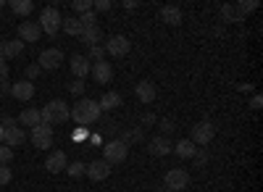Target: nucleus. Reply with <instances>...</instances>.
Listing matches in <instances>:
<instances>
[{"instance_id": "5", "label": "nucleus", "mask_w": 263, "mask_h": 192, "mask_svg": "<svg viewBox=\"0 0 263 192\" xmlns=\"http://www.w3.org/2000/svg\"><path fill=\"white\" fill-rule=\"evenodd\" d=\"M61 13L55 11V8H45L40 13V29H42V34H48V37H58V29H61Z\"/></svg>"}, {"instance_id": "15", "label": "nucleus", "mask_w": 263, "mask_h": 192, "mask_svg": "<svg viewBox=\"0 0 263 192\" xmlns=\"http://www.w3.org/2000/svg\"><path fill=\"white\" fill-rule=\"evenodd\" d=\"M66 166H69V158H66V153H63V150L50 153V156H48V161H45V168H48L50 174H61V171H66Z\"/></svg>"}, {"instance_id": "17", "label": "nucleus", "mask_w": 263, "mask_h": 192, "mask_svg": "<svg viewBox=\"0 0 263 192\" xmlns=\"http://www.w3.org/2000/svg\"><path fill=\"white\" fill-rule=\"evenodd\" d=\"M158 18L168 27H179L182 24V11H179V6H163L158 11Z\"/></svg>"}, {"instance_id": "33", "label": "nucleus", "mask_w": 263, "mask_h": 192, "mask_svg": "<svg viewBox=\"0 0 263 192\" xmlns=\"http://www.w3.org/2000/svg\"><path fill=\"white\" fill-rule=\"evenodd\" d=\"M13 161V150L8 145H0V166H8Z\"/></svg>"}, {"instance_id": "45", "label": "nucleus", "mask_w": 263, "mask_h": 192, "mask_svg": "<svg viewBox=\"0 0 263 192\" xmlns=\"http://www.w3.org/2000/svg\"><path fill=\"white\" fill-rule=\"evenodd\" d=\"M250 105H253V108L258 111V108H260V105H263V100H260V95H253V100H250Z\"/></svg>"}, {"instance_id": "28", "label": "nucleus", "mask_w": 263, "mask_h": 192, "mask_svg": "<svg viewBox=\"0 0 263 192\" xmlns=\"http://www.w3.org/2000/svg\"><path fill=\"white\" fill-rule=\"evenodd\" d=\"M221 13H224V18H227V21H242V18H245V16H242V11H239L237 6H232V3L221 6Z\"/></svg>"}, {"instance_id": "7", "label": "nucleus", "mask_w": 263, "mask_h": 192, "mask_svg": "<svg viewBox=\"0 0 263 192\" xmlns=\"http://www.w3.org/2000/svg\"><path fill=\"white\" fill-rule=\"evenodd\" d=\"M32 145L37 147V150H48V147L53 145V126H48V124H37L34 129H32Z\"/></svg>"}, {"instance_id": "1", "label": "nucleus", "mask_w": 263, "mask_h": 192, "mask_svg": "<svg viewBox=\"0 0 263 192\" xmlns=\"http://www.w3.org/2000/svg\"><path fill=\"white\" fill-rule=\"evenodd\" d=\"M100 105H98V100H90V98H82V100H77V105L71 108V116L69 119H74L77 121V126H92L95 121H100Z\"/></svg>"}, {"instance_id": "30", "label": "nucleus", "mask_w": 263, "mask_h": 192, "mask_svg": "<svg viewBox=\"0 0 263 192\" xmlns=\"http://www.w3.org/2000/svg\"><path fill=\"white\" fill-rule=\"evenodd\" d=\"M77 18H79V27H82V29H90V27H98V13H92V11H87V13L77 16Z\"/></svg>"}, {"instance_id": "22", "label": "nucleus", "mask_w": 263, "mask_h": 192, "mask_svg": "<svg viewBox=\"0 0 263 192\" xmlns=\"http://www.w3.org/2000/svg\"><path fill=\"white\" fill-rule=\"evenodd\" d=\"M11 11L16 16H21V18H27L34 11V3H32V0H11Z\"/></svg>"}, {"instance_id": "18", "label": "nucleus", "mask_w": 263, "mask_h": 192, "mask_svg": "<svg viewBox=\"0 0 263 192\" xmlns=\"http://www.w3.org/2000/svg\"><path fill=\"white\" fill-rule=\"evenodd\" d=\"M27 140H29L27 132L18 129V126H11V129H6V135H3V145H8L11 150H13V147H21Z\"/></svg>"}, {"instance_id": "19", "label": "nucleus", "mask_w": 263, "mask_h": 192, "mask_svg": "<svg viewBox=\"0 0 263 192\" xmlns=\"http://www.w3.org/2000/svg\"><path fill=\"white\" fill-rule=\"evenodd\" d=\"M11 95H13L16 100H32V98H34V82H27V79L16 82L13 87H11Z\"/></svg>"}, {"instance_id": "16", "label": "nucleus", "mask_w": 263, "mask_h": 192, "mask_svg": "<svg viewBox=\"0 0 263 192\" xmlns=\"http://www.w3.org/2000/svg\"><path fill=\"white\" fill-rule=\"evenodd\" d=\"M90 69H92V61L87 58V55H71V74L77 76V79H84L87 74H90Z\"/></svg>"}, {"instance_id": "46", "label": "nucleus", "mask_w": 263, "mask_h": 192, "mask_svg": "<svg viewBox=\"0 0 263 192\" xmlns=\"http://www.w3.org/2000/svg\"><path fill=\"white\" fill-rule=\"evenodd\" d=\"M11 87H13V84H8V82H0V92H6V95H8V92H11Z\"/></svg>"}, {"instance_id": "38", "label": "nucleus", "mask_w": 263, "mask_h": 192, "mask_svg": "<svg viewBox=\"0 0 263 192\" xmlns=\"http://www.w3.org/2000/svg\"><path fill=\"white\" fill-rule=\"evenodd\" d=\"M258 6H260V3H258V0H242V3H237V8H239V11H242V16H245L248 11H255Z\"/></svg>"}, {"instance_id": "26", "label": "nucleus", "mask_w": 263, "mask_h": 192, "mask_svg": "<svg viewBox=\"0 0 263 192\" xmlns=\"http://www.w3.org/2000/svg\"><path fill=\"white\" fill-rule=\"evenodd\" d=\"M119 140H121L126 147H129V145H135V142H142V140H145V135H142V126H140V129H126V132H124Z\"/></svg>"}, {"instance_id": "23", "label": "nucleus", "mask_w": 263, "mask_h": 192, "mask_svg": "<svg viewBox=\"0 0 263 192\" xmlns=\"http://www.w3.org/2000/svg\"><path fill=\"white\" fill-rule=\"evenodd\" d=\"M98 105H100V111H114V108H119V105H121V95L119 92H105Z\"/></svg>"}, {"instance_id": "31", "label": "nucleus", "mask_w": 263, "mask_h": 192, "mask_svg": "<svg viewBox=\"0 0 263 192\" xmlns=\"http://www.w3.org/2000/svg\"><path fill=\"white\" fill-rule=\"evenodd\" d=\"M158 126H161V137H168V135H174V132H177V124H174L171 119H163V121H158Z\"/></svg>"}, {"instance_id": "14", "label": "nucleus", "mask_w": 263, "mask_h": 192, "mask_svg": "<svg viewBox=\"0 0 263 192\" xmlns=\"http://www.w3.org/2000/svg\"><path fill=\"white\" fill-rule=\"evenodd\" d=\"M135 95H137L140 103H153V100H156V95H158V90H156V84H153L150 79H142V82H137Z\"/></svg>"}, {"instance_id": "2", "label": "nucleus", "mask_w": 263, "mask_h": 192, "mask_svg": "<svg viewBox=\"0 0 263 192\" xmlns=\"http://www.w3.org/2000/svg\"><path fill=\"white\" fill-rule=\"evenodd\" d=\"M69 116H71V108H69V105H66L63 100H50L45 108L40 111L42 124H48V126H55V124L69 121Z\"/></svg>"}, {"instance_id": "48", "label": "nucleus", "mask_w": 263, "mask_h": 192, "mask_svg": "<svg viewBox=\"0 0 263 192\" xmlns=\"http://www.w3.org/2000/svg\"><path fill=\"white\" fill-rule=\"evenodd\" d=\"M0 8H3V0H0Z\"/></svg>"}, {"instance_id": "3", "label": "nucleus", "mask_w": 263, "mask_h": 192, "mask_svg": "<svg viewBox=\"0 0 263 192\" xmlns=\"http://www.w3.org/2000/svg\"><path fill=\"white\" fill-rule=\"evenodd\" d=\"M216 137V126H213V121H208V119H203V121H197L195 126H192V132H190V142L197 147H205L211 140Z\"/></svg>"}, {"instance_id": "27", "label": "nucleus", "mask_w": 263, "mask_h": 192, "mask_svg": "<svg viewBox=\"0 0 263 192\" xmlns=\"http://www.w3.org/2000/svg\"><path fill=\"white\" fill-rule=\"evenodd\" d=\"M66 171H69V177L79 179V177H84V174H87V163H82V161H69Z\"/></svg>"}, {"instance_id": "29", "label": "nucleus", "mask_w": 263, "mask_h": 192, "mask_svg": "<svg viewBox=\"0 0 263 192\" xmlns=\"http://www.w3.org/2000/svg\"><path fill=\"white\" fill-rule=\"evenodd\" d=\"M21 50H24V42H21L18 37H16V40H6V53H8V58L21 55Z\"/></svg>"}, {"instance_id": "25", "label": "nucleus", "mask_w": 263, "mask_h": 192, "mask_svg": "<svg viewBox=\"0 0 263 192\" xmlns=\"http://www.w3.org/2000/svg\"><path fill=\"white\" fill-rule=\"evenodd\" d=\"M61 29H63L66 34H71V37H79V32H82V27H79V18H77V16L63 18V21H61Z\"/></svg>"}, {"instance_id": "12", "label": "nucleus", "mask_w": 263, "mask_h": 192, "mask_svg": "<svg viewBox=\"0 0 263 192\" xmlns=\"http://www.w3.org/2000/svg\"><path fill=\"white\" fill-rule=\"evenodd\" d=\"M111 163H105V161H90V163H87V177H90L92 182H103V179H108V177H111Z\"/></svg>"}, {"instance_id": "34", "label": "nucleus", "mask_w": 263, "mask_h": 192, "mask_svg": "<svg viewBox=\"0 0 263 192\" xmlns=\"http://www.w3.org/2000/svg\"><path fill=\"white\" fill-rule=\"evenodd\" d=\"M105 55V48L103 45H92V48H87V58H92V61H103Z\"/></svg>"}, {"instance_id": "42", "label": "nucleus", "mask_w": 263, "mask_h": 192, "mask_svg": "<svg viewBox=\"0 0 263 192\" xmlns=\"http://www.w3.org/2000/svg\"><path fill=\"white\" fill-rule=\"evenodd\" d=\"M0 126H3V129H11V126H16V119L3 113V116H0Z\"/></svg>"}, {"instance_id": "4", "label": "nucleus", "mask_w": 263, "mask_h": 192, "mask_svg": "<svg viewBox=\"0 0 263 192\" xmlns=\"http://www.w3.org/2000/svg\"><path fill=\"white\" fill-rule=\"evenodd\" d=\"M126 156H129V147H126L121 140H111V142L103 145V161H105V163H111V166L124 163Z\"/></svg>"}, {"instance_id": "21", "label": "nucleus", "mask_w": 263, "mask_h": 192, "mask_svg": "<svg viewBox=\"0 0 263 192\" xmlns=\"http://www.w3.org/2000/svg\"><path fill=\"white\" fill-rule=\"evenodd\" d=\"M40 121H42V119H40V111H37V108H24V111L18 113V124L32 126V129H34V126H37Z\"/></svg>"}, {"instance_id": "49", "label": "nucleus", "mask_w": 263, "mask_h": 192, "mask_svg": "<svg viewBox=\"0 0 263 192\" xmlns=\"http://www.w3.org/2000/svg\"><path fill=\"white\" fill-rule=\"evenodd\" d=\"M182 192H187V189H182Z\"/></svg>"}, {"instance_id": "35", "label": "nucleus", "mask_w": 263, "mask_h": 192, "mask_svg": "<svg viewBox=\"0 0 263 192\" xmlns=\"http://www.w3.org/2000/svg\"><path fill=\"white\" fill-rule=\"evenodd\" d=\"M42 74V69L37 66V63H29V66H27V71H24V76H27V82H34L37 76Z\"/></svg>"}, {"instance_id": "24", "label": "nucleus", "mask_w": 263, "mask_h": 192, "mask_svg": "<svg viewBox=\"0 0 263 192\" xmlns=\"http://www.w3.org/2000/svg\"><path fill=\"white\" fill-rule=\"evenodd\" d=\"M195 150H197V147H195L190 140H179L177 145H174V153H177L179 158H192V156H195Z\"/></svg>"}, {"instance_id": "20", "label": "nucleus", "mask_w": 263, "mask_h": 192, "mask_svg": "<svg viewBox=\"0 0 263 192\" xmlns=\"http://www.w3.org/2000/svg\"><path fill=\"white\" fill-rule=\"evenodd\" d=\"M79 40L84 42L87 48H92V45H100V27H90V29H82V32H79Z\"/></svg>"}, {"instance_id": "32", "label": "nucleus", "mask_w": 263, "mask_h": 192, "mask_svg": "<svg viewBox=\"0 0 263 192\" xmlns=\"http://www.w3.org/2000/svg\"><path fill=\"white\" fill-rule=\"evenodd\" d=\"M192 163H195L197 168L208 166V150H205V147H203V150H195V156H192Z\"/></svg>"}, {"instance_id": "11", "label": "nucleus", "mask_w": 263, "mask_h": 192, "mask_svg": "<svg viewBox=\"0 0 263 192\" xmlns=\"http://www.w3.org/2000/svg\"><path fill=\"white\" fill-rule=\"evenodd\" d=\"M147 150H150V156H156V158H166L171 150H174V145H171V140L168 137H150L147 140Z\"/></svg>"}, {"instance_id": "6", "label": "nucleus", "mask_w": 263, "mask_h": 192, "mask_svg": "<svg viewBox=\"0 0 263 192\" xmlns=\"http://www.w3.org/2000/svg\"><path fill=\"white\" fill-rule=\"evenodd\" d=\"M187 184H190V171H184V168H168L163 177V187H168L171 192H182L187 189Z\"/></svg>"}, {"instance_id": "43", "label": "nucleus", "mask_w": 263, "mask_h": 192, "mask_svg": "<svg viewBox=\"0 0 263 192\" xmlns=\"http://www.w3.org/2000/svg\"><path fill=\"white\" fill-rule=\"evenodd\" d=\"M153 124H158V116L156 113H145L142 116V126H153Z\"/></svg>"}, {"instance_id": "10", "label": "nucleus", "mask_w": 263, "mask_h": 192, "mask_svg": "<svg viewBox=\"0 0 263 192\" xmlns=\"http://www.w3.org/2000/svg\"><path fill=\"white\" fill-rule=\"evenodd\" d=\"M16 34H18V40L27 45V42H37V40L42 37V29H40L37 21H21L18 29H16Z\"/></svg>"}, {"instance_id": "40", "label": "nucleus", "mask_w": 263, "mask_h": 192, "mask_svg": "<svg viewBox=\"0 0 263 192\" xmlns=\"http://www.w3.org/2000/svg\"><path fill=\"white\" fill-rule=\"evenodd\" d=\"M69 90H71L74 95H82V92H84V79H74V82L69 84Z\"/></svg>"}, {"instance_id": "41", "label": "nucleus", "mask_w": 263, "mask_h": 192, "mask_svg": "<svg viewBox=\"0 0 263 192\" xmlns=\"http://www.w3.org/2000/svg\"><path fill=\"white\" fill-rule=\"evenodd\" d=\"M71 140H74L77 145H79L82 140H87V126H77V132L71 135Z\"/></svg>"}, {"instance_id": "47", "label": "nucleus", "mask_w": 263, "mask_h": 192, "mask_svg": "<svg viewBox=\"0 0 263 192\" xmlns=\"http://www.w3.org/2000/svg\"><path fill=\"white\" fill-rule=\"evenodd\" d=\"M156 192H171V189H168V187H158Z\"/></svg>"}, {"instance_id": "13", "label": "nucleus", "mask_w": 263, "mask_h": 192, "mask_svg": "<svg viewBox=\"0 0 263 192\" xmlns=\"http://www.w3.org/2000/svg\"><path fill=\"white\" fill-rule=\"evenodd\" d=\"M90 74H92V79H95L98 84H108V82L114 79V66L103 58V61H95V63H92Z\"/></svg>"}, {"instance_id": "9", "label": "nucleus", "mask_w": 263, "mask_h": 192, "mask_svg": "<svg viewBox=\"0 0 263 192\" xmlns=\"http://www.w3.org/2000/svg\"><path fill=\"white\" fill-rule=\"evenodd\" d=\"M61 61H63V53L58 48H48V50H42L40 58H37V66L42 71H55L61 66Z\"/></svg>"}, {"instance_id": "39", "label": "nucleus", "mask_w": 263, "mask_h": 192, "mask_svg": "<svg viewBox=\"0 0 263 192\" xmlns=\"http://www.w3.org/2000/svg\"><path fill=\"white\" fill-rule=\"evenodd\" d=\"M114 8V3H111V0H95V3H92V11H111Z\"/></svg>"}, {"instance_id": "36", "label": "nucleus", "mask_w": 263, "mask_h": 192, "mask_svg": "<svg viewBox=\"0 0 263 192\" xmlns=\"http://www.w3.org/2000/svg\"><path fill=\"white\" fill-rule=\"evenodd\" d=\"M13 179V171H11V166H0V187H6L8 182Z\"/></svg>"}, {"instance_id": "44", "label": "nucleus", "mask_w": 263, "mask_h": 192, "mask_svg": "<svg viewBox=\"0 0 263 192\" xmlns=\"http://www.w3.org/2000/svg\"><path fill=\"white\" fill-rule=\"evenodd\" d=\"M8 76V61H0V82H6Z\"/></svg>"}, {"instance_id": "8", "label": "nucleus", "mask_w": 263, "mask_h": 192, "mask_svg": "<svg viewBox=\"0 0 263 192\" xmlns=\"http://www.w3.org/2000/svg\"><path fill=\"white\" fill-rule=\"evenodd\" d=\"M129 50H132V42L124 34H111V37H108V42H105V53L108 55L124 58V55H129Z\"/></svg>"}, {"instance_id": "37", "label": "nucleus", "mask_w": 263, "mask_h": 192, "mask_svg": "<svg viewBox=\"0 0 263 192\" xmlns=\"http://www.w3.org/2000/svg\"><path fill=\"white\" fill-rule=\"evenodd\" d=\"M74 11L82 16V13H87V11H92V3H90V0H74Z\"/></svg>"}]
</instances>
